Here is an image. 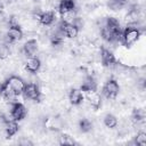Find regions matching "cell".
Returning a JSON list of instances; mask_svg holds the SVG:
<instances>
[{"label": "cell", "instance_id": "obj_15", "mask_svg": "<svg viewBox=\"0 0 146 146\" xmlns=\"http://www.w3.org/2000/svg\"><path fill=\"white\" fill-rule=\"evenodd\" d=\"M58 9L60 14L67 13L72 9H75V3L74 0H60L59 5H58Z\"/></svg>", "mask_w": 146, "mask_h": 146}, {"label": "cell", "instance_id": "obj_3", "mask_svg": "<svg viewBox=\"0 0 146 146\" xmlns=\"http://www.w3.org/2000/svg\"><path fill=\"white\" fill-rule=\"evenodd\" d=\"M23 94H24V97L26 99H30V100H39L40 99V95H41V92L39 90V87L35 83L25 84Z\"/></svg>", "mask_w": 146, "mask_h": 146}, {"label": "cell", "instance_id": "obj_5", "mask_svg": "<svg viewBox=\"0 0 146 146\" xmlns=\"http://www.w3.org/2000/svg\"><path fill=\"white\" fill-rule=\"evenodd\" d=\"M10 115L15 121H21L26 116V107L23 104L15 102L11 104Z\"/></svg>", "mask_w": 146, "mask_h": 146}, {"label": "cell", "instance_id": "obj_20", "mask_svg": "<svg viewBox=\"0 0 146 146\" xmlns=\"http://www.w3.org/2000/svg\"><path fill=\"white\" fill-rule=\"evenodd\" d=\"M135 144L140 145V146L146 145V133L144 131H140L137 133V136L135 137Z\"/></svg>", "mask_w": 146, "mask_h": 146}, {"label": "cell", "instance_id": "obj_13", "mask_svg": "<svg viewBox=\"0 0 146 146\" xmlns=\"http://www.w3.org/2000/svg\"><path fill=\"white\" fill-rule=\"evenodd\" d=\"M54 21H55V14L52 11H44V13H41L39 16V22L44 26L51 25Z\"/></svg>", "mask_w": 146, "mask_h": 146}, {"label": "cell", "instance_id": "obj_23", "mask_svg": "<svg viewBox=\"0 0 146 146\" xmlns=\"http://www.w3.org/2000/svg\"><path fill=\"white\" fill-rule=\"evenodd\" d=\"M19 144H21V145H25V146H26V145H30V146H31V145H33V143H32L31 140L25 139V138L21 139V140H19Z\"/></svg>", "mask_w": 146, "mask_h": 146}, {"label": "cell", "instance_id": "obj_12", "mask_svg": "<svg viewBox=\"0 0 146 146\" xmlns=\"http://www.w3.org/2000/svg\"><path fill=\"white\" fill-rule=\"evenodd\" d=\"M68 99H70L71 104H73V105L81 104L83 100V94H82L81 89H72L68 94Z\"/></svg>", "mask_w": 146, "mask_h": 146}, {"label": "cell", "instance_id": "obj_9", "mask_svg": "<svg viewBox=\"0 0 146 146\" xmlns=\"http://www.w3.org/2000/svg\"><path fill=\"white\" fill-rule=\"evenodd\" d=\"M5 132L7 135V137H13L14 135L17 133L18 131V124H17V121H15L14 119H10V120H7L5 123Z\"/></svg>", "mask_w": 146, "mask_h": 146}, {"label": "cell", "instance_id": "obj_6", "mask_svg": "<svg viewBox=\"0 0 146 146\" xmlns=\"http://www.w3.org/2000/svg\"><path fill=\"white\" fill-rule=\"evenodd\" d=\"M6 82H7V84L9 86V88H10L16 95H21V94H23L25 83H24V81H23L21 78L13 75V76H10Z\"/></svg>", "mask_w": 146, "mask_h": 146}, {"label": "cell", "instance_id": "obj_11", "mask_svg": "<svg viewBox=\"0 0 146 146\" xmlns=\"http://www.w3.org/2000/svg\"><path fill=\"white\" fill-rule=\"evenodd\" d=\"M81 91H84V92H89V91H94L97 89V83H96V80L92 78V76H87L82 84H81Z\"/></svg>", "mask_w": 146, "mask_h": 146}, {"label": "cell", "instance_id": "obj_8", "mask_svg": "<svg viewBox=\"0 0 146 146\" xmlns=\"http://www.w3.org/2000/svg\"><path fill=\"white\" fill-rule=\"evenodd\" d=\"M38 51V42L34 39H31L29 41H26L23 46V52L27 56V57H32L36 54Z\"/></svg>", "mask_w": 146, "mask_h": 146}, {"label": "cell", "instance_id": "obj_14", "mask_svg": "<svg viewBox=\"0 0 146 146\" xmlns=\"http://www.w3.org/2000/svg\"><path fill=\"white\" fill-rule=\"evenodd\" d=\"M87 97H88V100H89V103H90V105L92 106V107H99L100 106V103H102V98H100V96L98 95V92L96 91V90H94V91H89V92H87Z\"/></svg>", "mask_w": 146, "mask_h": 146}, {"label": "cell", "instance_id": "obj_2", "mask_svg": "<svg viewBox=\"0 0 146 146\" xmlns=\"http://www.w3.org/2000/svg\"><path fill=\"white\" fill-rule=\"evenodd\" d=\"M119 91H120V87L115 80H108L103 88V95L108 99L115 98L117 96Z\"/></svg>", "mask_w": 146, "mask_h": 146}, {"label": "cell", "instance_id": "obj_19", "mask_svg": "<svg viewBox=\"0 0 146 146\" xmlns=\"http://www.w3.org/2000/svg\"><path fill=\"white\" fill-rule=\"evenodd\" d=\"M9 55H10V49H9L8 43H6V42L0 43V59H5Z\"/></svg>", "mask_w": 146, "mask_h": 146}, {"label": "cell", "instance_id": "obj_10", "mask_svg": "<svg viewBox=\"0 0 146 146\" xmlns=\"http://www.w3.org/2000/svg\"><path fill=\"white\" fill-rule=\"evenodd\" d=\"M25 67H26V71H29L30 73H36L41 67V62L39 58L32 56L26 60Z\"/></svg>", "mask_w": 146, "mask_h": 146}, {"label": "cell", "instance_id": "obj_7", "mask_svg": "<svg viewBox=\"0 0 146 146\" xmlns=\"http://www.w3.org/2000/svg\"><path fill=\"white\" fill-rule=\"evenodd\" d=\"M100 59H102V63H103L104 66H113V65L116 64L115 56L108 49H102V51H100Z\"/></svg>", "mask_w": 146, "mask_h": 146}, {"label": "cell", "instance_id": "obj_17", "mask_svg": "<svg viewBox=\"0 0 146 146\" xmlns=\"http://www.w3.org/2000/svg\"><path fill=\"white\" fill-rule=\"evenodd\" d=\"M145 116H146V113H145V110L143 108H136L132 113V120L137 123L143 122L145 120Z\"/></svg>", "mask_w": 146, "mask_h": 146}, {"label": "cell", "instance_id": "obj_25", "mask_svg": "<svg viewBox=\"0 0 146 146\" xmlns=\"http://www.w3.org/2000/svg\"><path fill=\"white\" fill-rule=\"evenodd\" d=\"M119 1H122V2H125V0H119Z\"/></svg>", "mask_w": 146, "mask_h": 146}, {"label": "cell", "instance_id": "obj_1", "mask_svg": "<svg viewBox=\"0 0 146 146\" xmlns=\"http://www.w3.org/2000/svg\"><path fill=\"white\" fill-rule=\"evenodd\" d=\"M140 34V30L137 26L128 25V27L122 31V43L125 46H131L139 39Z\"/></svg>", "mask_w": 146, "mask_h": 146}, {"label": "cell", "instance_id": "obj_24", "mask_svg": "<svg viewBox=\"0 0 146 146\" xmlns=\"http://www.w3.org/2000/svg\"><path fill=\"white\" fill-rule=\"evenodd\" d=\"M2 9H3V5H2V2L0 1V11H1Z\"/></svg>", "mask_w": 146, "mask_h": 146}, {"label": "cell", "instance_id": "obj_21", "mask_svg": "<svg viewBox=\"0 0 146 146\" xmlns=\"http://www.w3.org/2000/svg\"><path fill=\"white\" fill-rule=\"evenodd\" d=\"M59 144L60 145H75V141L68 135H60V137H59Z\"/></svg>", "mask_w": 146, "mask_h": 146}, {"label": "cell", "instance_id": "obj_4", "mask_svg": "<svg viewBox=\"0 0 146 146\" xmlns=\"http://www.w3.org/2000/svg\"><path fill=\"white\" fill-rule=\"evenodd\" d=\"M23 38V31L21 30L19 26H9V30L6 34L5 42L6 43H14Z\"/></svg>", "mask_w": 146, "mask_h": 146}, {"label": "cell", "instance_id": "obj_16", "mask_svg": "<svg viewBox=\"0 0 146 146\" xmlns=\"http://www.w3.org/2000/svg\"><path fill=\"white\" fill-rule=\"evenodd\" d=\"M104 124L110 128V129H113L117 125V119L113 115V114H106L105 117H104Z\"/></svg>", "mask_w": 146, "mask_h": 146}, {"label": "cell", "instance_id": "obj_22", "mask_svg": "<svg viewBox=\"0 0 146 146\" xmlns=\"http://www.w3.org/2000/svg\"><path fill=\"white\" fill-rule=\"evenodd\" d=\"M123 5H124V2L119 1V0H110V2H108V7L112 10H120L123 7Z\"/></svg>", "mask_w": 146, "mask_h": 146}, {"label": "cell", "instance_id": "obj_18", "mask_svg": "<svg viewBox=\"0 0 146 146\" xmlns=\"http://www.w3.org/2000/svg\"><path fill=\"white\" fill-rule=\"evenodd\" d=\"M79 128H80V130L82 132H88V131H90L92 129V123L87 119H82L79 122Z\"/></svg>", "mask_w": 146, "mask_h": 146}]
</instances>
